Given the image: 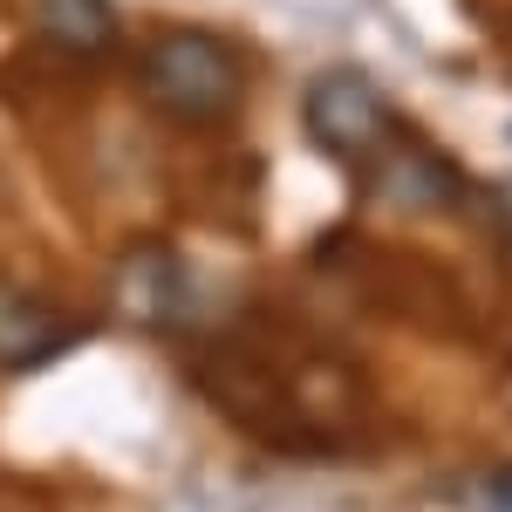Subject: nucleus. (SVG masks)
<instances>
[{
	"label": "nucleus",
	"instance_id": "nucleus-1",
	"mask_svg": "<svg viewBox=\"0 0 512 512\" xmlns=\"http://www.w3.org/2000/svg\"><path fill=\"white\" fill-rule=\"evenodd\" d=\"M137 96L171 123H226L246 103V62L205 28H158L137 48Z\"/></svg>",
	"mask_w": 512,
	"mask_h": 512
},
{
	"label": "nucleus",
	"instance_id": "nucleus-2",
	"mask_svg": "<svg viewBox=\"0 0 512 512\" xmlns=\"http://www.w3.org/2000/svg\"><path fill=\"white\" fill-rule=\"evenodd\" d=\"M301 130L321 158L335 164H369L383 144L396 137V110L383 96V82L362 76V69H321L308 89H301Z\"/></svg>",
	"mask_w": 512,
	"mask_h": 512
},
{
	"label": "nucleus",
	"instance_id": "nucleus-3",
	"mask_svg": "<svg viewBox=\"0 0 512 512\" xmlns=\"http://www.w3.org/2000/svg\"><path fill=\"white\" fill-rule=\"evenodd\" d=\"M76 342H82V321H69L55 301H41L35 287L0 280V369L7 376H28Z\"/></svg>",
	"mask_w": 512,
	"mask_h": 512
},
{
	"label": "nucleus",
	"instance_id": "nucleus-4",
	"mask_svg": "<svg viewBox=\"0 0 512 512\" xmlns=\"http://www.w3.org/2000/svg\"><path fill=\"white\" fill-rule=\"evenodd\" d=\"M117 308L144 328H178L192 315V274L171 246H130L117 267Z\"/></svg>",
	"mask_w": 512,
	"mask_h": 512
},
{
	"label": "nucleus",
	"instance_id": "nucleus-5",
	"mask_svg": "<svg viewBox=\"0 0 512 512\" xmlns=\"http://www.w3.org/2000/svg\"><path fill=\"white\" fill-rule=\"evenodd\" d=\"M369 164H376V198L396 212H444L465 198V171L424 144H383Z\"/></svg>",
	"mask_w": 512,
	"mask_h": 512
},
{
	"label": "nucleus",
	"instance_id": "nucleus-6",
	"mask_svg": "<svg viewBox=\"0 0 512 512\" xmlns=\"http://www.w3.org/2000/svg\"><path fill=\"white\" fill-rule=\"evenodd\" d=\"M35 28L62 55H110L117 48V7L110 0H35Z\"/></svg>",
	"mask_w": 512,
	"mask_h": 512
},
{
	"label": "nucleus",
	"instance_id": "nucleus-7",
	"mask_svg": "<svg viewBox=\"0 0 512 512\" xmlns=\"http://www.w3.org/2000/svg\"><path fill=\"white\" fill-rule=\"evenodd\" d=\"M485 499H492L499 512H512V472H499V478H492V485H485Z\"/></svg>",
	"mask_w": 512,
	"mask_h": 512
}]
</instances>
